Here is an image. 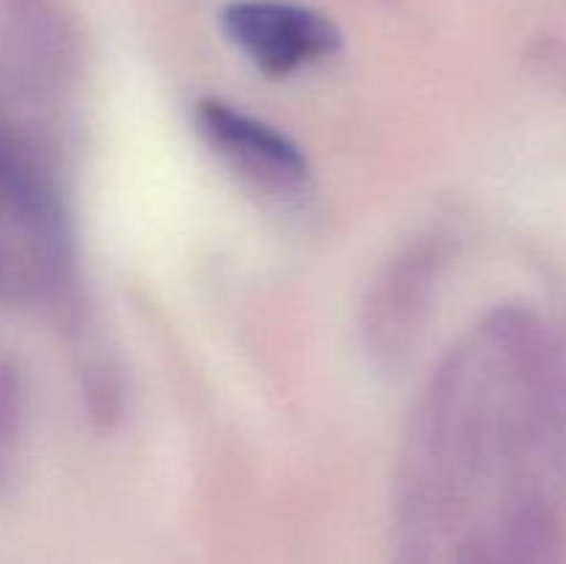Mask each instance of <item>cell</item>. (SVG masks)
Here are the masks:
<instances>
[{
  "label": "cell",
  "instance_id": "6da1fadb",
  "mask_svg": "<svg viewBox=\"0 0 566 564\" xmlns=\"http://www.w3.org/2000/svg\"><path fill=\"white\" fill-rule=\"evenodd\" d=\"M448 263V236L426 232L409 241L374 282L363 307V337L381 368H398L415 352Z\"/></svg>",
  "mask_w": 566,
  "mask_h": 564
},
{
  "label": "cell",
  "instance_id": "7a4b0ae2",
  "mask_svg": "<svg viewBox=\"0 0 566 564\" xmlns=\"http://www.w3.org/2000/svg\"><path fill=\"white\" fill-rule=\"evenodd\" d=\"M0 216L31 243L53 285H70L75 269L64 197L33 138L0 116Z\"/></svg>",
  "mask_w": 566,
  "mask_h": 564
},
{
  "label": "cell",
  "instance_id": "3957f363",
  "mask_svg": "<svg viewBox=\"0 0 566 564\" xmlns=\"http://www.w3.org/2000/svg\"><path fill=\"white\" fill-rule=\"evenodd\" d=\"M221 28L258 70L274 77L329 59L340 48V31L329 17L285 0H235L221 11Z\"/></svg>",
  "mask_w": 566,
  "mask_h": 564
},
{
  "label": "cell",
  "instance_id": "277c9868",
  "mask_svg": "<svg viewBox=\"0 0 566 564\" xmlns=\"http://www.w3.org/2000/svg\"><path fill=\"white\" fill-rule=\"evenodd\" d=\"M197 125L205 142L258 186L296 191L307 182L310 164L302 147L258 116L221 100H202L197 105Z\"/></svg>",
  "mask_w": 566,
  "mask_h": 564
},
{
  "label": "cell",
  "instance_id": "5b68a950",
  "mask_svg": "<svg viewBox=\"0 0 566 564\" xmlns=\"http://www.w3.org/2000/svg\"><path fill=\"white\" fill-rule=\"evenodd\" d=\"M501 564H566L562 520L536 495H523L506 509L492 540Z\"/></svg>",
  "mask_w": 566,
  "mask_h": 564
},
{
  "label": "cell",
  "instance_id": "8992f818",
  "mask_svg": "<svg viewBox=\"0 0 566 564\" xmlns=\"http://www.w3.org/2000/svg\"><path fill=\"white\" fill-rule=\"evenodd\" d=\"M28 407L25 379L11 359L0 357V446H9L22 429Z\"/></svg>",
  "mask_w": 566,
  "mask_h": 564
},
{
  "label": "cell",
  "instance_id": "52a82bcc",
  "mask_svg": "<svg viewBox=\"0 0 566 564\" xmlns=\"http://www.w3.org/2000/svg\"><path fill=\"white\" fill-rule=\"evenodd\" d=\"M457 564H501L497 562V553L492 547V540L486 536H470L462 542V547L457 551Z\"/></svg>",
  "mask_w": 566,
  "mask_h": 564
},
{
  "label": "cell",
  "instance_id": "ba28073f",
  "mask_svg": "<svg viewBox=\"0 0 566 564\" xmlns=\"http://www.w3.org/2000/svg\"><path fill=\"white\" fill-rule=\"evenodd\" d=\"M20 285H22L20 263H17L9 243L0 238V296H11L14 291H20Z\"/></svg>",
  "mask_w": 566,
  "mask_h": 564
},
{
  "label": "cell",
  "instance_id": "9c48e42d",
  "mask_svg": "<svg viewBox=\"0 0 566 564\" xmlns=\"http://www.w3.org/2000/svg\"><path fill=\"white\" fill-rule=\"evenodd\" d=\"M6 479V462H3V446H0V481Z\"/></svg>",
  "mask_w": 566,
  "mask_h": 564
}]
</instances>
